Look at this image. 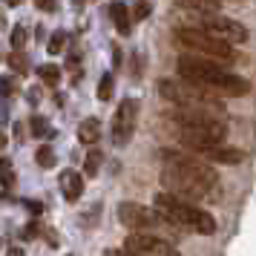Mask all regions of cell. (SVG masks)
<instances>
[{
  "instance_id": "27",
  "label": "cell",
  "mask_w": 256,
  "mask_h": 256,
  "mask_svg": "<svg viewBox=\"0 0 256 256\" xmlns=\"http://www.w3.org/2000/svg\"><path fill=\"white\" fill-rule=\"evenodd\" d=\"M35 236H44L40 222H32V224H26V228H24V239H35Z\"/></svg>"
},
{
  "instance_id": "16",
  "label": "cell",
  "mask_w": 256,
  "mask_h": 256,
  "mask_svg": "<svg viewBox=\"0 0 256 256\" xmlns=\"http://www.w3.org/2000/svg\"><path fill=\"white\" fill-rule=\"evenodd\" d=\"M101 162H104V156H101V150L98 147H92V150L86 152V158H84V173L90 176H98V170H101Z\"/></svg>"
},
{
  "instance_id": "12",
  "label": "cell",
  "mask_w": 256,
  "mask_h": 256,
  "mask_svg": "<svg viewBox=\"0 0 256 256\" xmlns=\"http://www.w3.org/2000/svg\"><path fill=\"white\" fill-rule=\"evenodd\" d=\"M58 184H60V193H64V198L66 202H78L84 193V178L75 170H64L58 178Z\"/></svg>"
},
{
  "instance_id": "6",
  "label": "cell",
  "mask_w": 256,
  "mask_h": 256,
  "mask_svg": "<svg viewBox=\"0 0 256 256\" xmlns=\"http://www.w3.org/2000/svg\"><path fill=\"white\" fill-rule=\"evenodd\" d=\"M173 40H176V46H182L184 52H196V55L213 58V60H219V64H233L236 60L233 44L210 35L208 29H202V26L198 29L196 26H178L173 32Z\"/></svg>"
},
{
  "instance_id": "17",
  "label": "cell",
  "mask_w": 256,
  "mask_h": 256,
  "mask_svg": "<svg viewBox=\"0 0 256 256\" xmlns=\"http://www.w3.org/2000/svg\"><path fill=\"white\" fill-rule=\"evenodd\" d=\"M112 92H116V78L112 72L101 75V84H98V101H112Z\"/></svg>"
},
{
  "instance_id": "1",
  "label": "cell",
  "mask_w": 256,
  "mask_h": 256,
  "mask_svg": "<svg viewBox=\"0 0 256 256\" xmlns=\"http://www.w3.org/2000/svg\"><path fill=\"white\" fill-rule=\"evenodd\" d=\"M162 184L164 190H170V193L187 198V202H198V198L213 196V190L219 187V176L202 158H193V156L178 150H164Z\"/></svg>"
},
{
  "instance_id": "31",
  "label": "cell",
  "mask_w": 256,
  "mask_h": 256,
  "mask_svg": "<svg viewBox=\"0 0 256 256\" xmlns=\"http://www.w3.org/2000/svg\"><path fill=\"white\" fill-rule=\"evenodd\" d=\"M3 3H9V6H18V3H20V0H3Z\"/></svg>"
},
{
  "instance_id": "5",
  "label": "cell",
  "mask_w": 256,
  "mask_h": 256,
  "mask_svg": "<svg viewBox=\"0 0 256 256\" xmlns=\"http://www.w3.org/2000/svg\"><path fill=\"white\" fill-rule=\"evenodd\" d=\"M158 95L176 106L204 110V112H216V116L224 112V104H222L219 92H213V90H208V86H202L196 81H187L182 75L178 78H164V81H158Z\"/></svg>"
},
{
  "instance_id": "29",
  "label": "cell",
  "mask_w": 256,
  "mask_h": 256,
  "mask_svg": "<svg viewBox=\"0 0 256 256\" xmlns=\"http://www.w3.org/2000/svg\"><path fill=\"white\" fill-rule=\"evenodd\" d=\"M38 95H40L38 90H29V104H38Z\"/></svg>"
},
{
  "instance_id": "25",
  "label": "cell",
  "mask_w": 256,
  "mask_h": 256,
  "mask_svg": "<svg viewBox=\"0 0 256 256\" xmlns=\"http://www.w3.org/2000/svg\"><path fill=\"white\" fill-rule=\"evenodd\" d=\"M26 44V29L24 26H14L12 29V49H24Z\"/></svg>"
},
{
  "instance_id": "15",
  "label": "cell",
  "mask_w": 256,
  "mask_h": 256,
  "mask_svg": "<svg viewBox=\"0 0 256 256\" xmlns=\"http://www.w3.org/2000/svg\"><path fill=\"white\" fill-rule=\"evenodd\" d=\"M182 9H193V12H202V14H208V12H216L219 9V3L222 0H176Z\"/></svg>"
},
{
  "instance_id": "8",
  "label": "cell",
  "mask_w": 256,
  "mask_h": 256,
  "mask_svg": "<svg viewBox=\"0 0 256 256\" xmlns=\"http://www.w3.org/2000/svg\"><path fill=\"white\" fill-rule=\"evenodd\" d=\"M124 250L127 254H150V256H173L178 254L176 244H170L167 239L156 236V233H144V230H132L124 239Z\"/></svg>"
},
{
  "instance_id": "7",
  "label": "cell",
  "mask_w": 256,
  "mask_h": 256,
  "mask_svg": "<svg viewBox=\"0 0 256 256\" xmlns=\"http://www.w3.org/2000/svg\"><path fill=\"white\" fill-rule=\"evenodd\" d=\"M136 124H138V101H136V98H124V101L118 104L116 116H112V132H110L112 144H116V147H124V144L132 138Z\"/></svg>"
},
{
  "instance_id": "22",
  "label": "cell",
  "mask_w": 256,
  "mask_h": 256,
  "mask_svg": "<svg viewBox=\"0 0 256 256\" xmlns=\"http://www.w3.org/2000/svg\"><path fill=\"white\" fill-rule=\"evenodd\" d=\"M9 66H12L14 72H20V75L29 72V64H26V58H24V52H20V49H14L12 55H9Z\"/></svg>"
},
{
  "instance_id": "3",
  "label": "cell",
  "mask_w": 256,
  "mask_h": 256,
  "mask_svg": "<svg viewBox=\"0 0 256 256\" xmlns=\"http://www.w3.org/2000/svg\"><path fill=\"white\" fill-rule=\"evenodd\" d=\"M176 70H178L182 78L196 81V84H202V86H208V90H213V92H219V95H248L250 92V84L244 81V78L228 72L219 60L196 55V52L182 55L178 64H176Z\"/></svg>"
},
{
  "instance_id": "23",
  "label": "cell",
  "mask_w": 256,
  "mask_h": 256,
  "mask_svg": "<svg viewBox=\"0 0 256 256\" xmlns=\"http://www.w3.org/2000/svg\"><path fill=\"white\" fill-rule=\"evenodd\" d=\"M14 90H18V81H14L12 75H0V98L14 95Z\"/></svg>"
},
{
  "instance_id": "18",
  "label": "cell",
  "mask_w": 256,
  "mask_h": 256,
  "mask_svg": "<svg viewBox=\"0 0 256 256\" xmlns=\"http://www.w3.org/2000/svg\"><path fill=\"white\" fill-rule=\"evenodd\" d=\"M38 75H40V81L46 84V86H58V81H60V70L55 64H44V66L38 70Z\"/></svg>"
},
{
  "instance_id": "10",
  "label": "cell",
  "mask_w": 256,
  "mask_h": 256,
  "mask_svg": "<svg viewBox=\"0 0 256 256\" xmlns=\"http://www.w3.org/2000/svg\"><path fill=\"white\" fill-rule=\"evenodd\" d=\"M202 29H208L210 35L222 38L228 44H244L248 40V29L242 24H236L233 18H224L219 12H208L202 18Z\"/></svg>"
},
{
  "instance_id": "11",
  "label": "cell",
  "mask_w": 256,
  "mask_h": 256,
  "mask_svg": "<svg viewBox=\"0 0 256 256\" xmlns=\"http://www.w3.org/2000/svg\"><path fill=\"white\" fill-rule=\"evenodd\" d=\"M204 158L210 162H219V164H239L244 158L242 150H236V147H224V144H210L208 150H202Z\"/></svg>"
},
{
  "instance_id": "30",
  "label": "cell",
  "mask_w": 256,
  "mask_h": 256,
  "mask_svg": "<svg viewBox=\"0 0 256 256\" xmlns=\"http://www.w3.org/2000/svg\"><path fill=\"white\" fill-rule=\"evenodd\" d=\"M6 141H9V138H6V132H3V130H0V150H3V147H6Z\"/></svg>"
},
{
  "instance_id": "14",
  "label": "cell",
  "mask_w": 256,
  "mask_h": 256,
  "mask_svg": "<svg viewBox=\"0 0 256 256\" xmlns=\"http://www.w3.org/2000/svg\"><path fill=\"white\" fill-rule=\"evenodd\" d=\"M98 138H101V124H98V118H84L81 124H78V141L86 144V147H92Z\"/></svg>"
},
{
  "instance_id": "26",
  "label": "cell",
  "mask_w": 256,
  "mask_h": 256,
  "mask_svg": "<svg viewBox=\"0 0 256 256\" xmlns=\"http://www.w3.org/2000/svg\"><path fill=\"white\" fill-rule=\"evenodd\" d=\"M132 18H136V20L150 18V3H147V0H138V3H136V9H132Z\"/></svg>"
},
{
  "instance_id": "20",
  "label": "cell",
  "mask_w": 256,
  "mask_h": 256,
  "mask_svg": "<svg viewBox=\"0 0 256 256\" xmlns=\"http://www.w3.org/2000/svg\"><path fill=\"white\" fill-rule=\"evenodd\" d=\"M32 127H29V132L35 136V138H49L52 136V127H49V121L46 118H40V116H35L32 121H29Z\"/></svg>"
},
{
  "instance_id": "24",
  "label": "cell",
  "mask_w": 256,
  "mask_h": 256,
  "mask_svg": "<svg viewBox=\"0 0 256 256\" xmlns=\"http://www.w3.org/2000/svg\"><path fill=\"white\" fill-rule=\"evenodd\" d=\"M0 182L6 187L14 184V173H12V164H9V158H0Z\"/></svg>"
},
{
  "instance_id": "13",
  "label": "cell",
  "mask_w": 256,
  "mask_h": 256,
  "mask_svg": "<svg viewBox=\"0 0 256 256\" xmlns=\"http://www.w3.org/2000/svg\"><path fill=\"white\" fill-rule=\"evenodd\" d=\"M110 18L116 24L118 35H130V26H132V14L124 3H110Z\"/></svg>"
},
{
  "instance_id": "9",
  "label": "cell",
  "mask_w": 256,
  "mask_h": 256,
  "mask_svg": "<svg viewBox=\"0 0 256 256\" xmlns=\"http://www.w3.org/2000/svg\"><path fill=\"white\" fill-rule=\"evenodd\" d=\"M118 222L130 230H152L164 219L158 216V210H150L144 204H136V202H124V204H118Z\"/></svg>"
},
{
  "instance_id": "4",
  "label": "cell",
  "mask_w": 256,
  "mask_h": 256,
  "mask_svg": "<svg viewBox=\"0 0 256 256\" xmlns=\"http://www.w3.org/2000/svg\"><path fill=\"white\" fill-rule=\"evenodd\" d=\"M152 208L158 210V216H162L167 224H173V228L202 233V236L216 233V219L210 216L208 210L196 208L193 202H187V198L176 196V193H170V190L156 193V198H152Z\"/></svg>"
},
{
  "instance_id": "21",
  "label": "cell",
  "mask_w": 256,
  "mask_h": 256,
  "mask_svg": "<svg viewBox=\"0 0 256 256\" xmlns=\"http://www.w3.org/2000/svg\"><path fill=\"white\" fill-rule=\"evenodd\" d=\"M35 162L40 164V167H55V150H52V147H38Z\"/></svg>"
},
{
  "instance_id": "28",
  "label": "cell",
  "mask_w": 256,
  "mask_h": 256,
  "mask_svg": "<svg viewBox=\"0 0 256 256\" xmlns=\"http://www.w3.org/2000/svg\"><path fill=\"white\" fill-rule=\"evenodd\" d=\"M35 3H38V9H44V12H55V9H58L55 0H35Z\"/></svg>"
},
{
  "instance_id": "19",
  "label": "cell",
  "mask_w": 256,
  "mask_h": 256,
  "mask_svg": "<svg viewBox=\"0 0 256 256\" xmlns=\"http://www.w3.org/2000/svg\"><path fill=\"white\" fill-rule=\"evenodd\" d=\"M64 46H66V32H64V29H55V32H52V38L46 40L49 55H60V52H64Z\"/></svg>"
},
{
  "instance_id": "2",
  "label": "cell",
  "mask_w": 256,
  "mask_h": 256,
  "mask_svg": "<svg viewBox=\"0 0 256 256\" xmlns=\"http://www.w3.org/2000/svg\"><path fill=\"white\" fill-rule=\"evenodd\" d=\"M167 124L176 132V138L196 152L208 150L210 144H222L228 138V124L204 110L176 106L173 112H167Z\"/></svg>"
}]
</instances>
